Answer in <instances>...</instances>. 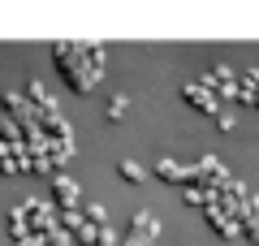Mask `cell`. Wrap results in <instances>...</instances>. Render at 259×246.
I'll use <instances>...</instances> for the list:
<instances>
[{"label":"cell","instance_id":"obj_1","mask_svg":"<svg viewBox=\"0 0 259 246\" xmlns=\"http://www.w3.org/2000/svg\"><path fill=\"white\" fill-rule=\"evenodd\" d=\"M121 177H125V182H139V177H143V169H139V164H121Z\"/></svg>","mask_w":259,"mask_h":246}]
</instances>
